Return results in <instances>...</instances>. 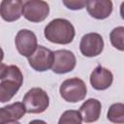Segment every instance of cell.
I'll return each mask as SVG.
<instances>
[{
  "label": "cell",
  "instance_id": "6da1fadb",
  "mask_svg": "<svg viewBox=\"0 0 124 124\" xmlns=\"http://www.w3.org/2000/svg\"><path fill=\"white\" fill-rule=\"evenodd\" d=\"M45 37L47 41L58 45H68L75 38L74 25L65 18H55L45 28Z\"/></svg>",
  "mask_w": 124,
  "mask_h": 124
},
{
  "label": "cell",
  "instance_id": "7a4b0ae2",
  "mask_svg": "<svg viewBox=\"0 0 124 124\" xmlns=\"http://www.w3.org/2000/svg\"><path fill=\"white\" fill-rule=\"evenodd\" d=\"M0 79V102L6 103L10 101L21 87L23 76L17 66L10 65Z\"/></svg>",
  "mask_w": 124,
  "mask_h": 124
},
{
  "label": "cell",
  "instance_id": "3957f363",
  "mask_svg": "<svg viewBox=\"0 0 124 124\" xmlns=\"http://www.w3.org/2000/svg\"><path fill=\"white\" fill-rule=\"evenodd\" d=\"M22 103L25 107L26 112L42 113L48 108L49 98L44 89L40 87H34L26 92Z\"/></svg>",
  "mask_w": 124,
  "mask_h": 124
},
{
  "label": "cell",
  "instance_id": "277c9868",
  "mask_svg": "<svg viewBox=\"0 0 124 124\" xmlns=\"http://www.w3.org/2000/svg\"><path fill=\"white\" fill-rule=\"evenodd\" d=\"M61 97L69 103H77L82 101L86 94L87 88L84 81L78 78H72L64 80L59 88Z\"/></svg>",
  "mask_w": 124,
  "mask_h": 124
},
{
  "label": "cell",
  "instance_id": "5b68a950",
  "mask_svg": "<svg viewBox=\"0 0 124 124\" xmlns=\"http://www.w3.org/2000/svg\"><path fill=\"white\" fill-rule=\"evenodd\" d=\"M31 68L37 72H45L51 68L53 62V51L43 46H38L34 52L27 57Z\"/></svg>",
  "mask_w": 124,
  "mask_h": 124
},
{
  "label": "cell",
  "instance_id": "8992f818",
  "mask_svg": "<svg viewBox=\"0 0 124 124\" xmlns=\"http://www.w3.org/2000/svg\"><path fill=\"white\" fill-rule=\"evenodd\" d=\"M49 14V6L44 0H29L23 7V16L31 22H41Z\"/></svg>",
  "mask_w": 124,
  "mask_h": 124
},
{
  "label": "cell",
  "instance_id": "52a82bcc",
  "mask_svg": "<svg viewBox=\"0 0 124 124\" xmlns=\"http://www.w3.org/2000/svg\"><path fill=\"white\" fill-rule=\"evenodd\" d=\"M76 63V56L72 51L59 49L53 52V62L50 69L55 74H66L75 69Z\"/></svg>",
  "mask_w": 124,
  "mask_h": 124
},
{
  "label": "cell",
  "instance_id": "ba28073f",
  "mask_svg": "<svg viewBox=\"0 0 124 124\" xmlns=\"http://www.w3.org/2000/svg\"><path fill=\"white\" fill-rule=\"evenodd\" d=\"M79 48L80 52L86 57L97 56L104 49V40L98 33L85 34L80 40Z\"/></svg>",
  "mask_w": 124,
  "mask_h": 124
},
{
  "label": "cell",
  "instance_id": "9c48e42d",
  "mask_svg": "<svg viewBox=\"0 0 124 124\" xmlns=\"http://www.w3.org/2000/svg\"><path fill=\"white\" fill-rule=\"evenodd\" d=\"M15 44L19 54L25 57L30 56L38 46L36 35L28 29H21L17 32Z\"/></svg>",
  "mask_w": 124,
  "mask_h": 124
},
{
  "label": "cell",
  "instance_id": "30bf717a",
  "mask_svg": "<svg viewBox=\"0 0 124 124\" xmlns=\"http://www.w3.org/2000/svg\"><path fill=\"white\" fill-rule=\"evenodd\" d=\"M29 0H2L0 4V16L8 22L16 21L20 18L23 7Z\"/></svg>",
  "mask_w": 124,
  "mask_h": 124
},
{
  "label": "cell",
  "instance_id": "8fae6325",
  "mask_svg": "<svg viewBox=\"0 0 124 124\" xmlns=\"http://www.w3.org/2000/svg\"><path fill=\"white\" fill-rule=\"evenodd\" d=\"M113 81L112 73L102 66H97L90 75V83L96 90L108 89Z\"/></svg>",
  "mask_w": 124,
  "mask_h": 124
},
{
  "label": "cell",
  "instance_id": "7c38bea8",
  "mask_svg": "<svg viewBox=\"0 0 124 124\" xmlns=\"http://www.w3.org/2000/svg\"><path fill=\"white\" fill-rule=\"evenodd\" d=\"M111 0H87V13L96 19H105L108 17L112 12Z\"/></svg>",
  "mask_w": 124,
  "mask_h": 124
},
{
  "label": "cell",
  "instance_id": "4fadbf2b",
  "mask_svg": "<svg viewBox=\"0 0 124 124\" xmlns=\"http://www.w3.org/2000/svg\"><path fill=\"white\" fill-rule=\"evenodd\" d=\"M25 107L23 103L20 102L0 108V124L18 123V120L25 114Z\"/></svg>",
  "mask_w": 124,
  "mask_h": 124
},
{
  "label": "cell",
  "instance_id": "5bb4252c",
  "mask_svg": "<svg viewBox=\"0 0 124 124\" xmlns=\"http://www.w3.org/2000/svg\"><path fill=\"white\" fill-rule=\"evenodd\" d=\"M102 105L101 102L97 99L90 98L85 101L79 108V113L81 115V119L83 122L90 123L95 122L99 119L101 115Z\"/></svg>",
  "mask_w": 124,
  "mask_h": 124
},
{
  "label": "cell",
  "instance_id": "9a60e30c",
  "mask_svg": "<svg viewBox=\"0 0 124 124\" xmlns=\"http://www.w3.org/2000/svg\"><path fill=\"white\" fill-rule=\"evenodd\" d=\"M108 119L113 123L124 122V105L122 103L112 104L108 111Z\"/></svg>",
  "mask_w": 124,
  "mask_h": 124
},
{
  "label": "cell",
  "instance_id": "2e32d148",
  "mask_svg": "<svg viewBox=\"0 0 124 124\" xmlns=\"http://www.w3.org/2000/svg\"><path fill=\"white\" fill-rule=\"evenodd\" d=\"M123 38H124V27L123 26H118V27L114 28L109 34V39H110L111 45L120 51L124 50Z\"/></svg>",
  "mask_w": 124,
  "mask_h": 124
},
{
  "label": "cell",
  "instance_id": "e0dca14e",
  "mask_svg": "<svg viewBox=\"0 0 124 124\" xmlns=\"http://www.w3.org/2000/svg\"><path fill=\"white\" fill-rule=\"evenodd\" d=\"M82 122L81 115L78 110H66L62 113L58 123L65 124V123H76L79 124Z\"/></svg>",
  "mask_w": 124,
  "mask_h": 124
},
{
  "label": "cell",
  "instance_id": "ac0fdd59",
  "mask_svg": "<svg viewBox=\"0 0 124 124\" xmlns=\"http://www.w3.org/2000/svg\"><path fill=\"white\" fill-rule=\"evenodd\" d=\"M64 6L70 10L78 11L85 7L87 0H62Z\"/></svg>",
  "mask_w": 124,
  "mask_h": 124
},
{
  "label": "cell",
  "instance_id": "d6986e66",
  "mask_svg": "<svg viewBox=\"0 0 124 124\" xmlns=\"http://www.w3.org/2000/svg\"><path fill=\"white\" fill-rule=\"evenodd\" d=\"M7 68H8V66L6 65V64H4V63H0V78H2V76L5 74V72H6V70H7Z\"/></svg>",
  "mask_w": 124,
  "mask_h": 124
},
{
  "label": "cell",
  "instance_id": "ffe728a7",
  "mask_svg": "<svg viewBox=\"0 0 124 124\" xmlns=\"http://www.w3.org/2000/svg\"><path fill=\"white\" fill-rule=\"evenodd\" d=\"M3 58H4V51H3V49L0 47V63L2 62Z\"/></svg>",
  "mask_w": 124,
  "mask_h": 124
}]
</instances>
